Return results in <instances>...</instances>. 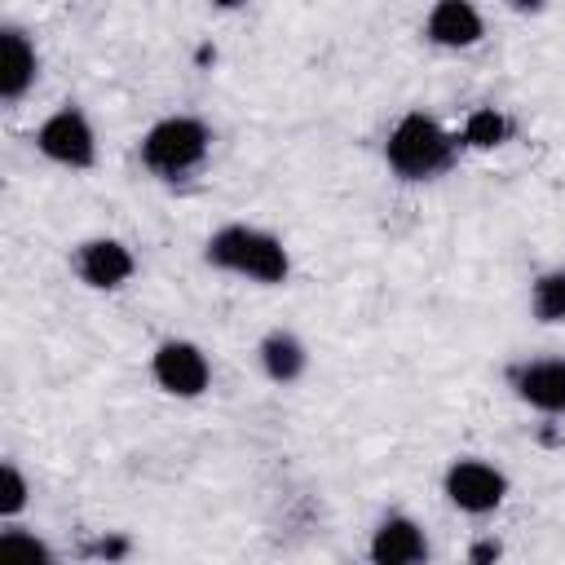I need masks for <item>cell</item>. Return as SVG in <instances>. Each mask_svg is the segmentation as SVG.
Listing matches in <instances>:
<instances>
[{
    "instance_id": "obj_1",
    "label": "cell",
    "mask_w": 565,
    "mask_h": 565,
    "mask_svg": "<svg viewBox=\"0 0 565 565\" xmlns=\"http://www.w3.org/2000/svg\"><path fill=\"white\" fill-rule=\"evenodd\" d=\"M207 265L216 269H230V274H243V278H256V282H282L291 274V256L287 247L256 230V225H225L207 238Z\"/></svg>"
},
{
    "instance_id": "obj_2",
    "label": "cell",
    "mask_w": 565,
    "mask_h": 565,
    "mask_svg": "<svg viewBox=\"0 0 565 565\" xmlns=\"http://www.w3.org/2000/svg\"><path fill=\"white\" fill-rule=\"evenodd\" d=\"M450 146H455V141L446 137V128H441L437 119L411 110V115L397 119V128L388 132L384 159H388V168H393L397 177L424 181V177H433V172H441V168L450 163Z\"/></svg>"
},
{
    "instance_id": "obj_3",
    "label": "cell",
    "mask_w": 565,
    "mask_h": 565,
    "mask_svg": "<svg viewBox=\"0 0 565 565\" xmlns=\"http://www.w3.org/2000/svg\"><path fill=\"white\" fill-rule=\"evenodd\" d=\"M212 146V132L190 119V115H172V119H159L146 137H141V163L150 172H163V177H181L190 172L194 163H203Z\"/></svg>"
},
{
    "instance_id": "obj_4",
    "label": "cell",
    "mask_w": 565,
    "mask_h": 565,
    "mask_svg": "<svg viewBox=\"0 0 565 565\" xmlns=\"http://www.w3.org/2000/svg\"><path fill=\"white\" fill-rule=\"evenodd\" d=\"M35 146L53 163H66V168H88L97 159V137H93V124L79 106H62L57 115H49L35 132Z\"/></svg>"
},
{
    "instance_id": "obj_5",
    "label": "cell",
    "mask_w": 565,
    "mask_h": 565,
    "mask_svg": "<svg viewBox=\"0 0 565 565\" xmlns=\"http://www.w3.org/2000/svg\"><path fill=\"white\" fill-rule=\"evenodd\" d=\"M154 380L163 393L172 397H199L207 384H212V366H207V353L190 340H163L154 349V362H150Z\"/></svg>"
},
{
    "instance_id": "obj_6",
    "label": "cell",
    "mask_w": 565,
    "mask_h": 565,
    "mask_svg": "<svg viewBox=\"0 0 565 565\" xmlns=\"http://www.w3.org/2000/svg\"><path fill=\"white\" fill-rule=\"evenodd\" d=\"M503 494H508V477L481 459H459L446 468V499L459 512H472V516L494 512L503 503Z\"/></svg>"
},
{
    "instance_id": "obj_7",
    "label": "cell",
    "mask_w": 565,
    "mask_h": 565,
    "mask_svg": "<svg viewBox=\"0 0 565 565\" xmlns=\"http://www.w3.org/2000/svg\"><path fill=\"white\" fill-rule=\"evenodd\" d=\"M512 388L534 411L561 415L565 411V358H539V362L512 366Z\"/></svg>"
},
{
    "instance_id": "obj_8",
    "label": "cell",
    "mask_w": 565,
    "mask_h": 565,
    "mask_svg": "<svg viewBox=\"0 0 565 565\" xmlns=\"http://www.w3.org/2000/svg\"><path fill=\"white\" fill-rule=\"evenodd\" d=\"M75 274L88 287L110 291V287H119L132 274V252L119 238H88V243L75 247Z\"/></svg>"
},
{
    "instance_id": "obj_9",
    "label": "cell",
    "mask_w": 565,
    "mask_h": 565,
    "mask_svg": "<svg viewBox=\"0 0 565 565\" xmlns=\"http://www.w3.org/2000/svg\"><path fill=\"white\" fill-rule=\"evenodd\" d=\"M428 556L424 530L411 516H384L371 534V561L375 565H415Z\"/></svg>"
},
{
    "instance_id": "obj_10",
    "label": "cell",
    "mask_w": 565,
    "mask_h": 565,
    "mask_svg": "<svg viewBox=\"0 0 565 565\" xmlns=\"http://www.w3.org/2000/svg\"><path fill=\"white\" fill-rule=\"evenodd\" d=\"M424 31L441 49H468L481 40V13L472 9V0H437Z\"/></svg>"
},
{
    "instance_id": "obj_11",
    "label": "cell",
    "mask_w": 565,
    "mask_h": 565,
    "mask_svg": "<svg viewBox=\"0 0 565 565\" xmlns=\"http://www.w3.org/2000/svg\"><path fill=\"white\" fill-rule=\"evenodd\" d=\"M35 84V49L18 26L0 31V97L18 102Z\"/></svg>"
},
{
    "instance_id": "obj_12",
    "label": "cell",
    "mask_w": 565,
    "mask_h": 565,
    "mask_svg": "<svg viewBox=\"0 0 565 565\" xmlns=\"http://www.w3.org/2000/svg\"><path fill=\"white\" fill-rule=\"evenodd\" d=\"M305 362H309V353H305V344H300L291 331H269V335L260 340V366H265V375H269L274 384L300 380V375H305Z\"/></svg>"
},
{
    "instance_id": "obj_13",
    "label": "cell",
    "mask_w": 565,
    "mask_h": 565,
    "mask_svg": "<svg viewBox=\"0 0 565 565\" xmlns=\"http://www.w3.org/2000/svg\"><path fill=\"white\" fill-rule=\"evenodd\" d=\"M530 309L539 322H565V269L539 274L530 291Z\"/></svg>"
},
{
    "instance_id": "obj_14",
    "label": "cell",
    "mask_w": 565,
    "mask_h": 565,
    "mask_svg": "<svg viewBox=\"0 0 565 565\" xmlns=\"http://www.w3.org/2000/svg\"><path fill=\"white\" fill-rule=\"evenodd\" d=\"M503 137H508V119H503L494 106L472 110L468 124H463V141H468L472 150H490V146H499Z\"/></svg>"
},
{
    "instance_id": "obj_15",
    "label": "cell",
    "mask_w": 565,
    "mask_h": 565,
    "mask_svg": "<svg viewBox=\"0 0 565 565\" xmlns=\"http://www.w3.org/2000/svg\"><path fill=\"white\" fill-rule=\"evenodd\" d=\"M0 481H4V486H0V512H4V516H18V512L26 508V477H22L13 463H4V468H0Z\"/></svg>"
},
{
    "instance_id": "obj_16",
    "label": "cell",
    "mask_w": 565,
    "mask_h": 565,
    "mask_svg": "<svg viewBox=\"0 0 565 565\" xmlns=\"http://www.w3.org/2000/svg\"><path fill=\"white\" fill-rule=\"evenodd\" d=\"M0 552H22V556H35V561H53L49 543L35 539V534H22V530H4L0 534Z\"/></svg>"
},
{
    "instance_id": "obj_17",
    "label": "cell",
    "mask_w": 565,
    "mask_h": 565,
    "mask_svg": "<svg viewBox=\"0 0 565 565\" xmlns=\"http://www.w3.org/2000/svg\"><path fill=\"white\" fill-rule=\"evenodd\" d=\"M88 552L93 556H106V561H119V556H128V539H97Z\"/></svg>"
},
{
    "instance_id": "obj_18",
    "label": "cell",
    "mask_w": 565,
    "mask_h": 565,
    "mask_svg": "<svg viewBox=\"0 0 565 565\" xmlns=\"http://www.w3.org/2000/svg\"><path fill=\"white\" fill-rule=\"evenodd\" d=\"M499 552H503V547H499V543H477V547H472V552H468V556H472V561H494V556H499Z\"/></svg>"
},
{
    "instance_id": "obj_19",
    "label": "cell",
    "mask_w": 565,
    "mask_h": 565,
    "mask_svg": "<svg viewBox=\"0 0 565 565\" xmlns=\"http://www.w3.org/2000/svg\"><path fill=\"white\" fill-rule=\"evenodd\" d=\"M503 4H508V9H516V13H539L547 0H503Z\"/></svg>"
},
{
    "instance_id": "obj_20",
    "label": "cell",
    "mask_w": 565,
    "mask_h": 565,
    "mask_svg": "<svg viewBox=\"0 0 565 565\" xmlns=\"http://www.w3.org/2000/svg\"><path fill=\"white\" fill-rule=\"evenodd\" d=\"M212 4H216V9H238L243 0H212Z\"/></svg>"
}]
</instances>
